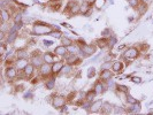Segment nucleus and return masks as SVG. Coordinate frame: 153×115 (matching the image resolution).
<instances>
[{"mask_svg":"<svg viewBox=\"0 0 153 115\" xmlns=\"http://www.w3.org/2000/svg\"><path fill=\"white\" fill-rule=\"evenodd\" d=\"M113 113H114V114H124V113H127V111L123 107H120V106H114Z\"/></svg>","mask_w":153,"mask_h":115,"instance_id":"obj_35","label":"nucleus"},{"mask_svg":"<svg viewBox=\"0 0 153 115\" xmlns=\"http://www.w3.org/2000/svg\"><path fill=\"white\" fill-rule=\"evenodd\" d=\"M54 30L55 29H54L53 24H47L42 21H37L33 23L30 33L33 36H43V35H51Z\"/></svg>","mask_w":153,"mask_h":115,"instance_id":"obj_1","label":"nucleus"},{"mask_svg":"<svg viewBox=\"0 0 153 115\" xmlns=\"http://www.w3.org/2000/svg\"><path fill=\"white\" fill-rule=\"evenodd\" d=\"M116 43H117V38H116L115 36H113V35H112V36H111V37L108 38V47L113 48Z\"/></svg>","mask_w":153,"mask_h":115,"instance_id":"obj_32","label":"nucleus"},{"mask_svg":"<svg viewBox=\"0 0 153 115\" xmlns=\"http://www.w3.org/2000/svg\"><path fill=\"white\" fill-rule=\"evenodd\" d=\"M91 104H92V101H89V100H84V102L82 104V108H83V109H85L86 112H89V113H90Z\"/></svg>","mask_w":153,"mask_h":115,"instance_id":"obj_37","label":"nucleus"},{"mask_svg":"<svg viewBox=\"0 0 153 115\" xmlns=\"http://www.w3.org/2000/svg\"><path fill=\"white\" fill-rule=\"evenodd\" d=\"M96 75V68L94 67H90V68L88 69V77L89 78H91Z\"/></svg>","mask_w":153,"mask_h":115,"instance_id":"obj_41","label":"nucleus"},{"mask_svg":"<svg viewBox=\"0 0 153 115\" xmlns=\"http://www.w3.org/2000/svg\"><path fill=\"white\" fill-rule=\"evenodd\" d=\"M43 44H44V46H46V47H50V46H52L54 44L52 40H43Z\"/></svg>","mask_w":153,"mask_h":115,"instance_id":"obj_44","label":"nucleus"},{"mask_svg":"<svg viewBox=\"0 0 153 115\" xmlns=\"http://www.w3.org/2000/svg\"><path fill=\"white\" fill-rule=\"evenodd\" d=\"M32 97H33V93H32V91L31 90H28V91L24 92V94H23V98L24 99H32Z\"/></svg>","mask_w":153,"mask_h":115,"instance_id":"obj_40","label":"nucleus"},{"mask_svg":"<svg viewBox=\"0 0 153 115\" xmlns=\"http://www.w3.org/2000/svg\"><path fill=\"white\" fill-rule=\"evenodd\" d=\"M81 47V53L78 55H81L82 58H88L91 56L96 53V45H90V44H84V45L79 46Z\"/></svg>","mask_w":153,"mask_h":115,"instance_id":"obj_2","label":"nucleus"},{"mask_svg":"<svg viewBox=\"0 0 153 115\" xmlns=\"http://www.w3.org/2000/svg\"><path fill=\"white\" fill-rule=\"evenodd\" d=\"M100 56H101V54H98V55H96L94 58H92V61H97V60L99 59Z\"/></svg>","mask_w":153,"mask_h":115,"instance_id":"obj_47","label":"nucleus"},{"mask_svg":"<svg viewBox=\"0 0 153 115\" xmlns=\"http://www.w3.org/2000/svg\"><path fill=\"white\" fill-rule=\"evenodd\" d=\"M107 84H106V82H102V81H98V82H96L94 83V86H93V90L94 92L97 93V94H101V93H104V92L107 90Z\"/></svg>","mask_w":153,"mask_h":115,"instance_id":"obj_9","label":"nucleus"},{"mask_svg":"<svg viewBox=\"0 0 153 115\" xmlns=\"http://www.w3.org/2000/svg\"><path fill=\"white\" fill-rule=\"evenodd\" d=\"M35 66L31 63V62H29L28 63V66L25 67V68L23 69V75H24V77H27V78H29V77H31L32 75H33V73H35Z\"/></svg>","mask_w":153,"mask_h":115,"instance_id":"obj_16","label":"nucleus"},{"mask_svg":"<svg viewBox=\"0 0 153 115\" xmlns=\"http://www.w3.org/2000/svg\"><path fill=\"white\" fill-rule=\"evenodd\" d=\"M67 102V98L63 97V96H60V94H56V96H53V99H52V106L56 109H60L62 108Z\"/></svg>","mask_w":153,"mask_h":115,"instance_id":"obj_5","label":"nucleus"},{"mask_svg":"<svg viewBox=\"0 0 153 115\" xmlns=\"http://www.w3.org/2000/svg\"><path fill=\"white\" fill-rule=\"evenodd\" d=\"M77 55H78V54L68 53L66 56H65V61H66V63H68V65H73V66L78 65V63L81 62V59H79Z\"/></svg>","mask_w":153,"mask_h":115,"instance_id":"obj_8","label":"nucleus"},{"mask_svg":"<svg viewBox=\"0 0 153 115\" xmlns=\"http://www.w3.org/2000/svg\"><path fill=\"white\" fill-rule=\"evenodd\" d=\"M139 112H140V104L139 102L131 105V107L127 109V113H131V114H137Z\"/></svg>","mask_w":153,"mask_h":115,"instance_id":"obj_25","label":"nucleus"},{"mask_svg":"<svg viewBox=\"0 0 153 115\" xmlns=\"http://www.w3.org/2000/svg\"><path fill=\"white\" fill-rule=\"evenodd\" d=\"M105 2H106V0H97V1L94 2V6L97 8H100L105 5Z\"/></svg>","mask_w":153,"mask_h":115,"instance_id":"obj_43","label":"nucleus"},{"mask_svg":"<svg viewBox=\"0 0 153 115\" xmlns=\"http://www.w3.org/2000/svg\"><path fill=\"white\" fill-rule=\"evenodd\" d=\"M61 43H62V45H65V46H69V45H71V44H74L73 40L69 38V37H67V36H62Z\"/></svg>","mask_w":153,"mask_h":115,"instance_id":"obj_33","label":"nucleus"},{"mask_svg":"<svg viewBox=\"0 0 153 115\" xmlns=\"http://www.w3.org/2000/svg\"><path fill=\"white\" fill-rule=\"evenodd\" d=\"M112 36V31H111V29L109 28H107V29H105V30L101 31V37H105V38H109Z\"/></svg>","mask_w":153,"mask_h":115,"instance_id":"obj_39","label":"nucleus"},{"mask_svg":"<svg viewBox=\"0 0 153 115\" xmlns=\"http://www.w3.org/2000/svg\"><path fill=\"white\" fill-rule=\"evenodd\" d=\"M66 63L63 61H55L52 65V71H53V74L54 75H59L60 73H61V70H62V68H63V66H65Z\"/></svg>","mask_w":153,"mask_h":115,"instance_id":"obj_15","label":"nucleus"},{"mask_svg":"<svg viewBox=\"0 0 153 115\" xmlns=\"http://www.w3.org/2000/svg\"><path fill=\"white\" fill-rule=\"evenodd\" d=\"M112 61H104L100 65V69L101 70H105V69H111L112 68Z\"/></svg>","mask_w":153,"mask_h":115,"instance_id":"obj_36","label":"nucleus"},{"mask_svg":"<svg viewBox=\"0 0 153 115\" xmlns=\"http://www.w3.org/2000/svg\"><path fill=\"white\" fill-rule=\"evenodd\" d=\"M131 81H132L134 83H137V84H139V83L142 82V78H140V77H131Z\"/></svg>","mask_w":153,"mask_h":115,"instance_id":"obj_45","label":"nucleus"},{"mask_svg":"<svg viewBox=\"0 0 153 115\" xmlns=\"http://www.w3.org/2000/svg\"><path fill=\"white\" fill-rule=\"evenodd\" d=\"M67 112H68V106H66V105H65L61 109V113H67Z\"/></svg>","mask_w":153,"mask_h":115,"instance_id":"obj_46","label":"nucleus"},{"mask_svg":"<svg viewBox=\"0 0 153 115\" xmlns=\"http://www.w3.org/2000/svg\"><path fill=\"white\" fill-rule=\"evenodd\" d=\"M5 76L7 79H14L15 77H17V68L15 66H8L5 69Z\"/></svg>","mask_w":153,"mask_h":115,"instance_id":"obj_10","label":"nucleus"},{"mask_svg":"<svg viewBox=\"0 0 153 115\" xmlns=\"http://www.w3.org/2000/svg\"><path fill=\"white\" fill-rule=\"evenodd\" d=\"M54 53L55 55H59V56H66L68 54V50H67V46L65 45H59L54 48Z\"/></svg>","mask_w":153,"mask_h":115,"instance_id":"obj_17","label":"nucleus"},{"mask_svg":"<svg viewBox=\"0 0 153 115\" xmlns=\"http://www.w3.org/2000/svg\"><path fill=\"white\" fill-rule=\"evenodd\" d=\"M124 47H126V45H124V44H123V45L119 46V47H117V50H119V51H121V50H123V48H124Z\"/></svg>","mask_w":153,"mask_h":115,"instance_id":"obj_49","label":"nucleus"},{"mask_svg":"<svg viewBox=\"0 0 153 115\" xmlns=\"http://www.w3.org/2000/svg\"><path fill=\"white\" fill-rule=\"evenodd\" d=\"M30 62L36 67V68H39L43 63H44V59H43V55L39 54V51H35L33 53L31 54L30 58Z\"/></svg>","mask_w":153,"mask_h":115,"instance_id":"obj_6","label":"nucleus"},{"mask_svg":"<svg viewBox=\"0 0 153 115\" xmlns=\"http://www.w3.org/2000/svg\"><path fill=\"white\" fill-rule=\"evenodd\" d=\"M115 90H116L117 92H120V93H128V91H129V88H128V86H126V85L116 84V86H115Z\"/></svg>","mask_w":153,"mask_h":115,"instance_id":"obj_29","label":"nucleus"},{"mask_svg":"<svg viewBox=\"0 0 153 115\" xmlns=\"http://www.w3.org/2000/svg\"><path fill=\"white\" fill-rule=\"evenodd\" d=\"M12 17V13L7 8L1 9V23H7Z\"/></svg>","mask_w":153,"mask_h":115,"instance_id":"obj_19","label":"nucleus"},{"mask_svg":"<svg viewBox=\"0 0 153 115\" xmlns=\"http://www.w3.org/2000/svg\"><path fill=\"white\" fill-rule=\"evenodd\" d=\"M96 96H97V93L94 92V90H91V91L86 92V94H85L84 100H89V101H93V99L96 98Z\"/></svg>","mask_w":153,"mask_h":115,"instance_id":"obj_30","label":"nucleus"},{"mask_svg":"<svg viewBox=\"0 0 153 115\" xmlns=\"http://www.w3.org/2000/svg\"><path fill=\"white\" fill-rule=\"evenodd\" d=\"M108 1H109L111 4H114V0H108Z\"/></svg>","mask_w":153,"mask_h":115,"instance_id":"obj_53","label":"nucleus"},{"mask_svg":"<svg viewBox=\"0 0 153 115\" xmlns=\"http://www.w3.org/2000/svg\"><path fill=\"white\" fill-rule=\"evenodd\" d=\"M92 9V5L90 2H88V0H83V2L81 4V13L82 15H88Z\"/></svg>","mask_w":153,"mask_h":115,"instance_id":"obj_13","label":"nucleus"},{"mask_svg":"<svg viewBox=\"0 0 153 115\" xmlns=\"http://www.w3.org/2000/svg\"><path fill=\"white\" fill-rule=\"evenodd\" d=\"M113 108H114V106L106 101V102H104V105H102L101 113H102V114H111V113H113Z\"/></svg>","mask_w":153,"mask_h":115,"instance_id":"obj_23","label":"nucleus"},{"mask_svg":"<svg viewBox=\"0 0 153 115\" xmlns=\"http://www.w3.org/2000/svg\"><path fill=\"white\" fill-rule=\"evenodd\" d=\"M140 1H142V2H145V4H147V5H150L153 0H140Z\"/></svg>","mask_w":153,"mask_h":115,"instance_id":"obj_48","label":"nucleus"},{"mask_svg":"<svg viewBox=\"0 0 153 115\" xmlns=\"http://www.w3.org/2000/svg\"><path fill=\"white\" fill-rule=\"evenodd\" d=\"M128 2H129V6L132 8H137L139 5H140V0H128Z\"/></svg>","mask_w":153,"mask_h":115,"instance_id":"obj_38","label":"nucleus"},{"mask_svg":"<svg viewBox=\"0 0 153 115\" xmlns=\"http://www.w3.org/2000/svg\"><path fill=\"white\" fill-rule=\"evenodd\" d=\"M45 86L47 90H53L55 86V77H50L45 81Z\"/></svg>","mask_w":153,"mask_h":115,"instance_id":"obj_26","label":"nucleus"},{"mask_svg":"<svg viewBox=\"0 0 153 115\" xmlns=\"http://www.w3.org/2000/svg\"><path fill=\"white\" fill-rule=\"evenodd\" d=\"M102 105H104V101L101 99L93 100L91 104V108H90V113H99V112H101Z\"/></svg>","mask_w":153,"mask_h":115,"instance_id":"obj_11","label":"nucleus"},{"mask_svg":"<svg viewBox=\"0 0 153 115\" xmlns=\"http://www.w3.org/2000/svg\"><path fill=\"white\" fill-rule=\"evenodd\" d=\"M17 36H19V31L8 29L7 37H6V43H7V44H13L16 40V38H17Z\"/></svg>","mask_w":153,"mask_h":115,"instance_id":"obj_12","label":"nucleus"},{"mask_svg":"<svg viewBox=\"0 0 153 115\" xmlns=\"http://www.w3.org/2000/svg\"><path fill=\"white\" fill-rule=\"evenodd\" d=\"M13 20H14V23H20V22H22V20H23V14H22V12H16L15 14H14V17H13Z\"/></svg>","mask_w":153,"mask_h":115,"instance_id":"obj_31","label":"nucleus"},{"mask_svg":"<svg viewBox=\"0 0 153 115\" xmlns=\"http://www.w3.org/2000/svg\"><path fill=\"white\" fill-rule=\"evenodd\" d=\"M51 74H53L52 71V65L51 63H47V62H44L40 67H39V75L42 77H48Z\"/></svg>","mask_w":153,"mask_h":115,"instance_id":"obj_7","label":"nucleus"},{"mask_svg":"<svg viewBox=\"0 0 153 115\" xmlns=\"http://www.w3.org/2000/svg\"><path fill=\"white\" fill-rule=\"evenodd\" d=\"M43 59H44V62H47V63L53 65L54 62H55V53H52V52H45V53H43Z\"/></svg>","mask_w":153,"mask_h":115,"instance_id":"obj_20","label":"nucleus"},{"mask_svg":"<svg viewBox=\"0 0 153 115\" xmlns=\"http://www.w3.org/2000/svg\"><path fill=\"white\" fill-rule=\"evenodd\" d=\"M73 65H68V63H66L65 66H63V68L61 70V75H69V74H71V71H73Z\"/></svg>","mask_w":153,"mask_h":115,"instance_id":"obj_27","label":"nucleus"},{"mask_svg":"<svg viewBox=\"0 0 153 115\" xmlns=\"http://www.w3.org/2000/svg\"><path fill=\"white\" fill-rule=\"evenodd\" d=\"M123 69V63L121 61H113V65H112V70L115 74H119L121 73Z\"/></svg>","mask_w":153,"mask_h":115,"instance_id":"obj_22","label":"nucleus"},{"mask_svg":"<svg viewBox=\"0 0 153 115\" xmlns=\"http://www.w3.org/2000/svg\"><path fill=\"white\" fill-rule=\"evenodd\" d=\"M126 100H127V102H128V104H130V105H134V104L138 102V100L135 99L132 96H130V94H129V92L126 94Z\"/></svg>","mask_w":153,"mask_h":115,"instance_id":"obj_34","label":"nucleus"},{"mask_svg":"<svg viewBox=\"0 0 153 115\" xmlns=\"http://www.w3.org/2000/svg\"><path fill=\"white\" fill-rule=\"evenodd\" d=\"M52 1H55V2H61L62 0H52Z\"/></svg>","mask_w":153,"mask_h":115,"instance_id":"obj_52","label":"nucleus"},{"mask_svg":"<svg viewBox=\"0 0 153 115\" xmlns=\"http://www.w3.org/2000/svg\"><path fill=\"white\" fill-rule=\"evenodd\" d=\"M30 55L31 54L27 50H24V48H20V50H17L15 52L16 59H28Z\"/></svg>","mask_w":153,"mask_h":115,"instance_id":"obj_21","label":"nucleus"},{"mask_svg":"<svg viewBox=\"0 0 153 115\" xmlns=\"http://www.w3.org/2000/svg\"><path fill=\"white\" fill-rule=\"evenodd\" d=\"M106 84H107V88H108V89L111 88V90H113V89H115V86H116V84H115V82L113 81V79H112V78H111L109 81H107V82H106Z\"/></svg>","mask_w":153,"mask_h":115,"instance_id":"obj_42","label":"nucleus"},{"mask_svg":"<svg viewBox=\"0 0 153 115\" xmlns=\"http://www.w3.org/2000/svg\"><path fill=\"white\" fill-rule=\"evenodd\" d=\"M45 1H52V0H45Z\"/></svg>","mask_w":153,"mask_h":115,"instance_id":"obj_54","label":"nucleus"},{"mask_svg":"<svg viewBox=\"0 0 153 115\" xmlns=\"http://www.w3.org/2000/svg\"><path fill=\"white\" fill-rule=\"evenodd\" d=\"M97 0H88V2H90L91 5H94V2H96Z\"/></svg>","mask_w":153,"mask_h":115,"instance_id":"obj_50","label":"nucleus"},{"mask_svg":"<svg viewBox=\"0 0 153 115\" xmlns=\"http://www.w3.org/2000/svg\"><path fill=\"white\" fill-rule=\"evenodd\" d=\"M147 113H149V114H153V108H150V109H149V112H147Z\"/></svg>","mask_w":153,"mask_h":115,"instance_id":"obj_51","label":"nucleus"},{"mask_svg":"<svg viewBox=\"0 0 153 115\" xmlns=\"http://www.w3.org/2000/svg\"><path fill=\"white\" fill-rule=\"evenodd\" d=\"M147 4H145V2H140V5L137 7V10H138V14L139 15H144L146 13V10H147Z\"/></svg>","mask_w":153,"mask_h":115,"instance_id":"obj_28","label":"nucleus"},{"mask_svg":"<svg viewBox=\"0 0 153 115\" xmlns=\"http://www.w3.org/2000/svg\"><path fill=\"white\" fill-rule=\"evenodd\" d=\"M138 55H139V50H138L137 47H134V46H132V47H129V48H127V50L124 51L122 58L126 59L127 61H129V60L136 59Z\"/></svg>","mask_w":153,"mask_h":115,"instance_id":"obj_3","label":"nucleus"},{"mask_svg":"<svg viewBox=\"0 0 153 115\" xmlns=\"http://www.w3.org/2000/svg\"><path fill=\"white\" fill-rule=\"evenodd\" d=\"M30 61H28V59H16V61L14 62V66H15L17 70H23L28 66V63Z\"/></svg>","mask_w":153,"mask_h":115,"instance_id":"obj_18","label":"nucleus"},{"mask_svg":"<svg viewBox=\"0 0 153 115\" xmlns=\"http://www.w3.org/2000/svg\"><path fill=\"white\" fill-rule=\"evenodd\" d=\"M96 46L101 48V50L106 48V47H108V39H106L105 37H102L101 39H97L96 40Z\"/></svg>","mask_w":153,"mask_h":115,"instance_id":"obj_24","label":"nucleus"},{"mask_svg":"<svg viewBox=\"0 0 153 115\" xmlns=\"http://www.w3.org/2000/svg\"><path fill=\"white\" fill-rule=\"evenodd\" d=\"M112 77H113V70L111 71V69H105V70H101L99 78L100 81H102V82H107Z\"/></svg>","mask_w":153,"mask_h":115,"instance_id":"obj_14","label":"nucleus"},{"mask_svg":"<svg viewBox=\"0 0 153 115\" xmlns=\"http://www.w3.org/2000/svg\"><path fill=\"white\" fill-rule=\"evenodd\" d=\"M66 12L69 15H77L81 13V5L77 1H70L66 7Z\"/></svg>","mask_w":153,"mask_h":115,"instance_id":"obj_4","label":"nucleus"}]
</instances>
